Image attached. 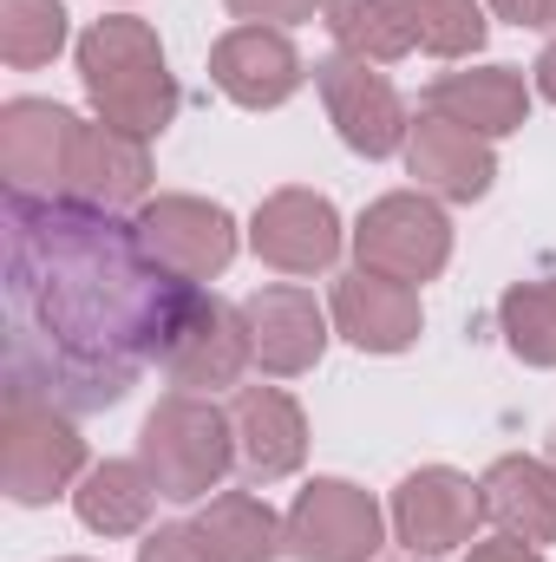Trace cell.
Returning a JSON list of instances; mask_svg holds the SVG:
<instances>
[{"label": "cell", "instance_id": "cell-12", "mask_svg": "<svg viewBox=\"0 0 556 562\" xmlns=\"http://www.w3.org/2000/svg\"><path fill=\"white\" fill-rule=\"evenodd\" d=\"M210 79L230 105L243 112H276L301 92L308 66L294 53V40L281 26H230L216 46H210Z\"/></svg>", "mask_w": 556, "mask_h": 562}, {"label": "cell", "instance_id": "cell-13", "mask_svg": "<svg viewBox=\"0 0 556 562\" xmlns=\"http://www.w3.org/2000/svg\"><path fill=\"white\" fill-rule=\"evenodd\" d=\"M341 210L321 190H276L249 223V249L281 276H321L341 256Z\"/></svg>", "mask_w": 556, "mask_h": 562}, {"label": "cell", "instance_id": "cell-10", "mask_svg": "<svg viewBox=\"0 0 556 562\" xmlns=\"http://www.w3.org/2000/svg\"><path fill=\"white\" fill-rule=\"evenodd\" d=\"M249 360H256V353H249L243 307H230V301H216V294L197 288L157 367L170 373L177 393H216V386H236Z\"/></svg>", "mask_w": 556, "mask_h": 562}, {"label": "cell", "instance_id": "cell-21", "mask_svg": "<svg viewBox=\"0 0 556 562\" xmlns=\"http://www.w3.org/2000/svg\"><path fill=\"white\" fill-rule=\"evenodd\" d=\"M190 537H197L203 562H276L288 550V524L249 491H216L190 517Z\"/></svg>", "mask_w": 556, "mask_h": 562}, {"label": "cell", "instance_id": "cell-20", "mask_svg": "<svg viewBox=\"0 0 556 562\" xmlns=\"http://www.w3.org/2000/svg\"><path fill=\"white\" fill-rule=\"evenodd\" d=\"M478 484H485V517H491L504 537H518V543H531V550L556 543V464L511 451V458H498Z\"/></svg>", "mask_w": 556, "mask_h": 562}, {"label": "cell", "instance_id": "cell-11", "mask_svg": "<svg viewBox=\"0 0 556 562\" xmlns=\"http://www.w3.org/2000/svg\"><path fill=\"white\" fill-rule=\"evenodd\" d=\"M79 119L53 99H13L0 112V177L26 196H66Z\"/></svg>", "mask_w": 556, "mask_h": 562}, {"label": "cell", "instance_id": "cell-30", "mask_svg": "<svg viewBox=\"0 0 556 562\" xmlns=\"http://www.w3.org/2000/svg\"><path fill=\"white\" fill-rule=\"evenodd\" d=\"M458 562H544L531 543H518V537H498V543H471V557Z\"/></svg>", "mask_w": 556, "mask_h": 562}, {"label": "cell", "instance_id": "cell-15", "mask_svg": "<svg viewBox=\"0 0 556 562\" xmlns=\"http://www.w3.org/2000/svg\"><path fill=\"white\" fill-rule=\"evenodd\" d=\"M407 170L419 177L425 196H445V203H478L491 196L498 183V157H491V138L438 119V112H419L413 132H407Z\"/></svg>", "mask_w": 556, "mask_h": 562}, {"label": "cell", "instance_id": "cell-32", "mask_svg": "<svg viewBox=\"0 0 556 562\" xmlns=\"http://www.w3.org/2000/svg\"><path fill=\"white\" fill-rule=\"evenodd\" d=\"M66 562H86V557H66Z\"/></svg>", "mask_w": 556, "mask_h": 562}, {"label": "cell", "instance_id": "cell-19", "mask_svg": "<svg viewBox=\"0 0 556 562\" xmlns=\"http://www.w3.org/2000/svg\"><path fill=\"white\" fill-rule=\"evenodd\" d=\"M425 112H438V119H452V125H465V132H478V138H511V132H524V119H531V86H524V72H511V66L445 72V79H432Z\"/></svg>", "mask_w": 556, "mask_h": 562}, {"label": "cell", "instance_id": "cell-31", "mask_svg": "<svg viewBox=\"0 0 556 562\" xmlns=\"http://www.w3.org/2000/svg\"><path fill=\"white\" fill-rule=\"evenodd\" d=\"M537 92H544V99L556 105V40L544 46V53H537Z\"/></svg>", "mask_w": 556, "mask_h": 562}, {"label": "cell", "instance_id": "cell-26", "mask_svg": "<svg viewBox=\"0 0 556 562\" xmlns=\"http://www.w3.org/2000/svg\"><path fill=\"white\" fill-rule=\"evenodd\" d=\"M407 20H413V46L432 59H471L491 33L478 0H407Z\"/></svg>", "mask_w": 556, "mask_h": 562}, {"label": "cell", "instance_id": "cell-3", "mask_svg": "<svg viewBox=\"0 0 556 562\" xmlns=\"http://www.w3.org/2000/svg\"><path fill=\"white\" fill-rule=\"evenodd\" d=\"M138 464L151 471L157 497L197 504V497H210L230 477V464H236V425L203 393H170V400L151 406V419L138 431Z\"/></svg>", "mask_w": 556, "mask_h": 562}, {"label": "cell", "instance_id": "cell-29", "mask_svg": "<svg viewBox=\"0 0 556 562\" xmlns=\"http://www.w3.org/2000/svg\"><path fill=\"white\" fill-rule=\"evenodd\" d=\"M491 13L511 26H556V0H491Z\"/></svg>", "mask_w": 556, "mask_h": 562}, {"label": "cell", "instance_id": "cell-14", "mask_svg": "<svg viewBox=\"0 0 556 562\" xmlns=\"http://www.w3.org/2000/svg\"><path fill=\"white\" fill-rule=\"evenodd\" d=\"M243 327H249L256 367L276 373V380H294V373L321 367V353H327V314H321V301L308 288H288V281L256 288L243 301Z\"/></svg>", "mask_w": 556, "mask_h": 562}, {"label": "cell", "instance_id": "cell-23", "mask_svg": "<svg viewBox=\"0 0 556 562\" xmlns=\"http://www.w3.org/2000/svg\"><path fill=\"white\" fill-rule=\"evenodd\" d=\"M327 33L341 53L367 59V66H393L413 53V20H407V0H327L321 7Z\"/></svg>", "mask_w": 556, "mask_h": 562}, {"label": "cell", "instance_id": "cell-6", "mask_svg": "<svg viewBox=\"0 0 556 562\" xmlns=\"http://www.w3.org/2000/svg\"><path fill=\"white\" fill-rule=\"evenodd\" d=\"M281 524H288V557L294 562H374L387 543L380 504L347 477H314Z\"/></svg>", "mask_w": 556, "mask_h": 562}, {"label": "cell", "instance_id": "cell-16", "mask_svg": "<svg viewBox=\"0 0 556 562\" xmlns=\"http://www.w3.org/2000/svg\"><path fill=\"white\" fill-rule=\"evenodd\" d=\"M334 334L354 340L360 353H407L425 327L419 314V288L393 276H374V269H354V276L334 281Z\"/></svg>", "mask_w": 556, "mask_h": 562}, {"label": "cell", "instance_id": "cell-22", "mask_svg": "<svg viewBox=\"0 0 556 562\" xmlns=\"http://www.w3.org/2000/svg\"><path fill=\"white\" fill-rule=\"evenodd\" d=\"M151 504H157V484H151V471H144L138 458H105L73 491L79 524L99 530V537H138L144 524H151Z\"/></svg>", "mask_w": 556, "mask_h": 562}, {"label": "cell", "instance_id": "cell-1", "mask_svg": "<svg viewBox=\"0 0 556 562\" xmlns=\"http://www.w3.org/2000/svg\"><path fill=\"white\" fill-rule=\"evenodd\" d=\"M7 386L66 413L119 406L164 360L197 281L170 276L105 203L7 190Z\"/></svg>", "mask_w": 556, "mask_h": 562}, {"label": "cell", "instance_id": "cell-17", "mask_svg": "<svg viewBox=\"0 0 556 562\" xmlns=\"http://www.w3.org/2000/svg\"><path fill=\"white\" fill-rule=\"evenodd\" d=\"M230 425H236V464L249 484H281L301 471L308 458V419L281 386H243L230 400Z\"/></svg>", "mask_w": 556, "mask_h": 562}, {"label": "cell", "instance_id": "cell-28", "mask_svg": "<svg viewBox=\"0 0 556 562\" xmlns=\"http://www.w3.org/2000/svg\"><path fill=\"white\" fill-rule=\"evenodd\" d=\"M138 562H203V550H197L190 524H157L138 543Z\"/></svg>", "mask_w": 556, "mask_h": 562}, {"label": "cell", "instance_id": "cell-2", "mask_svg": "<svg viewBox=\"0 0 556 562\" xmlns=\"http://www.w3.org/2000/svg\"><path fill=\"white\" fill-rule=\"evenodd\" d=\"M79 79L92 112L132 138H157L177 119V79L164 66V46L132 13H105L79 33Z\"/></svg>", "mask_w": 556, "mask_h": 562}, {"label": "cell", "instance_id": "cell-4", "mask_svg": "<svg viewBox=\"0 0 556 562\" xmlns=\"http://www.w3.org/2000/svg\"><path fill=\"white\" fill-rule=\"evenodd\" d=\"M86 477V438L66 406L7 386L0 400V491L13 504H53Z\"/></svg>", "mask_w": 556, "mask_h": 562}, {"label": "cell", "instance_id": "cell-9", "mask_svg": "<svg viewBox=\"0 0 556 562\" xmlns=\"http://www.w3.org/2000/svg\"><path fill=\"white\" fill-rule=\"evenodd\" d=\"M138 243L151 262H164L184 281H210L236 262V216L210 196H151L138 203Z\"/></svg>", "mask_w": 556, "mask_h": 562}, {"label": "cell", "instance_id": "cell-7", "mask_svg": "<svg viewBox=\"0 0 556 562\" xmlns=\"http://www.w3.org/2000/svg\"><path fill=\"white\" fill-rule=\"evenodd\" d=\"M387 524H393L400 550L413 562L452 557V550L471 543L478 524H485V484H471V477L452 471V464H425V471H413V477L393 491Z\"/></svg>", "mask_w": 556, "mask_h": 562}, {"label": "cell", "instance_id": "cell-18", "mask_svg": "<svg viewBox=\"0 0 556 562\" xmlns=\"http://www.w3.org/2000/svg\"><path fill=\"white\" fill-rule=\"evenodd\" d=\"M151 138H132L119 125H79L73 138V177H66V196H86V203H105V210H125V203H151Z\"/></svg>", "mask_w": 556, "mask_h": 562}, {"label": "cell", "instance_id": "cell-5", "mask_svg": "<svg viewBox=\"0 0 556 562\" xmlns=\"http://www.w3.org/2000/svg\"><path fill=\"white\" fill-rule=\"evenodd\" d=\"M354 256H360V269L393 276V281H407V288L432 281L452 262V223H445L438 196L393 190V196L367 203L360 223H354Z\"/></svg>", "mask_w": 556, "mask_h": 562}, {"label": "cell", "instance_id": "cell-24", "mask_svg": "<svg viewBox=\"0 0 556 562\" xmlns=\"http://www.w3.org/2000/svg\"><path fill=\"white\" fill-rule=\"evenodd\" d=\"M498 327L524 367H556V281H518L498 301Z\"/></svg>", "mask_w": 556, "mask_h": 562}, {"label": "cell", "instance_id": "cell-8", "mask_svg": "<svg viewBox=\"0 0 556 562\" xmlns=\"http://www.w3.org/2000/svg\"><path fill=\"white\" fill-rule=\"evenodd\" d=\"M314 86H321V105H327L334 132H341V144H347L354 157H387V150L407 144V132H413L407 99H400L393 79L374 72L367 59L327 53V59H314Z\"/></svg>", "mask_w": 556, "mask_h": 562}, {"label": "cell", "instance_id": "cell-25", "mask_svg": "<svg viewBox=\"0 0 556 562\" xmlns=\"http://www.w3.org/2000/svg\"><path fill=\"white\" fill-rule=\"evenodd\" d=\"M66 46V0H0V59L13 72L46 66Z\"/></svg>", "mask_w": 556, "mask_h": 562}, {"label": "cell", "instance_id": "cell-27", "mask_svg": "<svg viewBox=\"0 0 556 562\" xmlns=\"http://www.w3.org/2000/svg\"><path fill=\"white\" fill-rule=\"evenodd\" d=\"M243 26H301V20H314V7H327V0H223Z\"/></svg>", "mask_w": 556, "mask_h": 562}]
</instances>
